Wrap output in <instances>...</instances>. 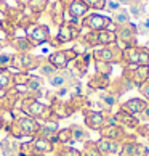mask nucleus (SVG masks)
Returning a JSON list of instances; mask_svg holds the SVG:
<instances>
[{
  "label": "nucleus",
  "instance_id": "nucleus-17",
  "mask_svg": "<svg viewBox=\"0 0 149 156\" xmlns=\"http://www.w3.org/2000/svg\"><path fill=\"white\" fill-rule=\"evenodd\" d=\"M50 84L53 85V87H61V85L66 84V76L64 74H53L50 79Z\"/></svg>",
  "mask_w": 149,
  "mask_h": 156
},
{
  "label": "nucleus",
  "instance_id": "nucleus-22",
  "mask_svg": "<svg viewBox=\"0 0 149 156\" xmlns=\"http://www.w3.org/2000/svg\"><path fill=\"white\" fill-rule=\"evenodd\" d=\"M101 100H103V103H104L106 106L111 108L114 103H116V97L111 95V94H104V95H101Z\"/></svg>",
  "mask_w": 149,
  "mask_h": 156
},
{
  "label": "nucleus",
  "instance_id": "nucleus-29",
  "mask_svg": "<svg viewBox=\"0 0 149 156\" xmlns=\"http://www.w3.org/2000/svg\"><path fill=\"white\" fill-rule=\"evenodd\" d=\"M37 148L39 150H50V145H48V143H45L43 140H40V142H37Z\"/></svg>",
  "mask_w": 149,
  "mask_h": 156
},
{
  "label": "nucleus",
  "instance_id": "nucleus-3",
  "mask_svg": "<svg viewBox=\"0 0 149 156\" xmlns=\"http://www.w3.org/2000/svg\"><path fill=\"white\" fill-rule=\"evenodd\" d=\"M112 20L109 16H103V15H98V13H91L88 16H85L82 24L85 27H88L91 31H104V29H109Z\"/></svg>",
  "mask_w": 149,
  "mask_h": 156
},
{
  "label": "nucleus",
  "instance_id": "nucleus-25",
  "mask_svg": "<svg viewBox=\"0 0 149 156\" xmlns=\"http://www.w3.org/2000/svg\"><path fill=\"white\" fill-rule=\"evenodd\" d=\"M140 27L143 29V32H144V34H149V15H144V16H143Z\"/></svg>",
  "mask_w": 149,
  "mask_h": 156
},
{
  "label": "nucleus",
  "instance_id": "nucleus-18",
  "mask_svg": "<svg viewBox=\"0 0 149 156\" xmlns=\"http://www.w3.org/2000/svg\"><path fill=\"white\" fill-rule=\"evenodd\" d=\"M87 3L88 8H95V10H103L106 8V0H83Z\"/></svg>",
  "mask_w": 149,
  "mask_h": 156
},
{
  "label": "nucleus",
  "instance_id": "nucleus-13",
  "mask_svg": "<svg viewBox=\"0 0 149 156\" xmlns=\"http://www.w3.org/2000/svg\"><path fill=\"white\" fill-rule=\"evenodd\" d=\"M116 119H117V121H122L124 126H127V127H136V126H138V119L133 118V114L125 113L124 109L116 116Z\"/></svg>",
  "mask_w": 149,
  "mask_h": 156
},
{
  "label": "nucleus",
  "instance_id": "nucleus-4",
  "mask_svg": "<svg viewBox=\"0 0 149 156\" xmlns=\"http://www.w3.org/2000/svg\"><path fill=\"white\" fill-rule=\"evenodd\" d=\"M116 36H117V40H122L127 47H133L135 37H136V26L131 24V23H128L125 26H117Z\"/></svg>",
  "mask_w": 149,
  "mask_h": 156
},
{
  "label": "nucleus",
  "instance_id": "nucleus-5",
  "mask_svg": "<svg viewBox=\"0 0 149 156\" xmlns=\"http://www.w3.org/2000/svg\"><path fill=\"white\" fill-rule=\"evenodd\" d=\"M128 74L130 76H127V77L131 80V84L141 87L143 84L149 80V66H130Z\"/></svg>",
  "mask_w": 149,
  "mask_h": 156
},
{
  "label": "nucleus",
  "instance_id": "nucleus-24",
  "mask_svg": "<svg viewBox=\"0 0 149 156\" xmlns=\"http://www.w3.org/2000/svg\"><path fill=\"white\" fill-rule=\"evenodd\" d=\"M53 73H55V66L53 65H45L40 68V74H43V76H53Z\"/></svg>",
  "mask_w": 149,
  "mask_h": 156
},
{
  "label": "nucleus",
  "instance_id": "nucleus-1",
  "mask_svg": "<svg viewBox=\"0 0 149 156\" xmlns=\"http://www.w3.org/2000/svg\"><path fill=\"white\" fill-rule=\"evenodd\" d=\"M87 42L90 45H112L117 44V36L114 29H104V31H91L87 36Z\"/></svg>",
  "mask_w": 149,
  "mask_h": 156
},
{
  "label": "nucleus",
  "instance_id": "nucleus-27",
  "mask_svg": "<svg viewBox=\"0 0 149 156\" xmlns=\"http://www.w3.org/2000/svg\"><path fill=\"white\" fill-rule=\"evenodd\" d=\"M140 92H141V94H143V95H144V97L147 98V100H149V80L141 85V87H140Z\"/></svg>",
  "mask_w": 149,
  "mask_h": 156
},
{
  "label": "nucleus",
  "instance_id": "nucleus-6",
  "mask_svg": "<svg viewBox=\"0 0 149 156\" xmlns=\"http://www.w3.org/2000/svg\"><path fill=\"white\" fill-rule=\"evenodd\" d=\"M76 53L74 51H56V53L50 55V65L55 68H66L71 58H74Z\"/></svg>",
  "mask_w": 149,
  "mask_h": 156
},
{
  "label": "nucleus",
  "instance_id": "nucleus-28",
  "mask_svg": "<svg viewBox=\"0 0 149 156\" xmlns=\"http://www.w3.org/2000/svg\"><path fill=\"white\" fill-rule=\"evenodd\" d=\"M21 126H22V129H24L26 132H31L32 130V121H22V122H21Z\"/></svg>",
  "mask_w": 149,
  "mask_h": 156
},
{
  "label": "nucleus",
  "instance_id": "nucleus-2",
  "mask_svg": "<svg viewBox=\"0 0 149 156\" xmlns=\"http://www.w3.org/2000/svg\"><path fill=\"white\" fill-rule=\"evenodd\" d=\"M122 53L124 50L117 44L106 45L100 50H95V58L103 63H114V61H122Z\"/></svg>",
  "mask_w": 149,
  "mask_h": 156
},
{
  "label": "nucleus",
  "instance_id": "nucleus-16",
  "mask_svg": "<svg viewBox=\"0 0 149 156\" xmlns=\"http://www.w3.org/2000/svg\"><path fill=\"white\" fill-rule=\"evenodd\" d=\"M138 66H149V48L140 47V61Z\"/></svg>",
  "mask_w": 149,
  "mask_h": 156
},
{
  "label": "nucleus",
  "instance_id": "nucleus-8",
  "mask_svg": "<svg viewBox=\"0 0 149 156\" xmlns=\"http://www.w3.org/2000/svg\"><path fill=\"white\" fill-rule=\"evenodd\" d=\"M146 106H147V103L144 100H141V98H131V100H128L122 106V109H124V111H128L130 114H133V116H135V114H140V113L144 111Z\"/></svg>",
  "mask_w": 149,
  "mask_h": 156
},
{
  "label": "nucleus",
  "instance_id": "nucleus-19",
  "mask_svg": "<svg viewBox=\"0 0 149 156\" xmlns=\"http://www.w3.org/2000/svg\"><path fill=\"white\" fill-rule=\"evenodd\" d=\"M27 87H29L31 90H40V87H42V80H40L39 77L32 76L27 79Z\"/></svg>",
  "mask_w": 149,
  "mask_h": 156
},
{
  "label": "nucleus",
  "instance_id": "nucleus-21",
  "mask_svg": "<svg viewBox=\"0 0 149 156\" xmlns=\"http://www.w3.org/2000/svg\"><path fill=\"white\" fill-rule=\"evenodd\" d=\"M29 111H31V114H40L43 111V105L39 101H32L31 106H29Z\"/></svg>",
  "mask_w": 149,
  "mask_h": 156
},
{
  "label": "nucleus",
  "instance_id": "nucleus-23",
  "mask_svg": "<svg viewBox=\"0 0 149 156\" xmlns=\"http://www.w3.org/2000/svg\"><path fill=\"white\" fill-rule=\"evenodd\" d=\"M143 10H144V5H143V3L131 5V13H133L136 18H138V16H143Z\"/></svg>",
  "mask_w": 149,
  "mask_h": 156
},
{
  "label": "nucleus",
  "instance_id": "nucleus-10",
  "mask_svg": "<svg viewBox=\"0 0 149 156\" xmlns=\"http://www.w3.org/2000/svg\"><path fill=\"white\" fill-rule=\"evenodd\" d=\"M48 37H50V32H48V27L47 26H37V27H34V31L31 32V39L36 44L47 42Z\"/></svg>",
  "mask_w": 149,
  "mask_h": 156
},
{
  "label": "nucleus",
  "instance_id": "nucleus-9",
  "mask_svg": "<svg viewBox=\"0 0 149 156\" xmlns=\"http://www.w3.org/2000/svg\"><path fill=\"white\" fill-rule=\"evenodd\" d=\"M88 10H90V8L87 7V3H85L83 0H72L71 5H69V15L72 16L74 20L85 16Z\"/></svg>",
  "mask_w": 149,
  "mask_h": 156
},
{
  "label": "nucleus",
  "instance_id": "nucleus-32",
  "mask_svg": "<svg viewBox=\"0 0 149 156\" xmlns=\"http://www.w3.org/2000/svg\"><path fill=\"white\" fill-rule=\"evenodd\" d=\"M5 39H7V32L0 29V40H5Z\"/></svg>",
  "mask_w": 149,
  "mask_h": 156
},
{
  "label": "nucleus",
  "instance_id": "nucleus-12",
  "mask_svg": "<svg viewBox=\"0 0 149 156\" xmlns=\"http://www.w3.org/2000/svg\"><path fill=\"white\" fill-rule=\"evenodd\" d=\"M111 20H112L114 24H117V26H125V24H128V23H130V13L127 10L120 8V10H117L116 13L112 15Z\"/></svg>",
  "mask_w": 149,
  "mask_h": 156
},
{
  "label": "nucleus",
  "instance_id": "nucleus-30",
  "mask_svg": "<svg viewBox=\"0 0 149 156\" xmlns=\"http://www.w3.org/2000/svg\"><path fill=\"white\" fill-rule=\"evenodd\" d=\"M10 60H11L10 55H0V65H7Z\"/></svg>",
  "mask_w": 149,
  "mask_h": 156
},
{
  "label": "nucleus",
  "instance_id": "nucleus-26",
  "mask_svg": "<svg viewBox=\"0 0 149 156\" xmlns=\"http://www.w3.org/2000/svg\"><path fill=\"white\" fill-rule=\"evenodd\" d=\"M106 8L112 11V13H116L117 10H120V3L117 2V0H112V2H106Z\"/></svg>",
  "mask_w": 149,
  "mask_h": 156
},
{
  "label": "nucleus",
  "instance_id": "nucleus-20",
  "mask_svg": "<svg viewBox=\"0 0 149 156\" xmlns=\"http://www.w3.org/2000/svg\"><path fill=\"white\" fill-rule=\"evenodd\" d=\"M72 135H74V138H76V140H79V142H82V140H85V138H87L85 130H83V129H79V127H74V129H72Z\"/></svg>",
  "mask_w": 149,
  "mask_h": 156
},
{
  "label": "nucleus",
  "instance_id": "nucleus-7",
  "mask_svg": "<svg viewBox=\"0 0 149 156\" xmlns=\"http://www.w3.org/2000/svg\"><path fill=\"white\" fill-rule=\"evenodd\" d=\"M96 150L103 154V156H111L114 153L119 151V143L116 140H109V138H103L96 143Z\"/></svg>",
  "mask_w": 149,
  "mask_h": 156
},
{
  "label": "nucleus",
  "instance_id": "nucleus-11",
  "mask_svg": "<svg viewBox=\"0 0 149 156\" xmlns=\"http://www.w3.org/2000/svg\"><path fill=\"white\" fill-rule=\"evenodd\" d=\"M76 36H77V29L71 24L61 26V29L58 32V39L61 40V42H69V40H72Z\"/></svg>",
  "mask_w": 149,
  "mask_h": 156
},
{
  "label": "nucleus",
  "instance_id": "nucleus-15",
  "mask_svg": "<svg viewBox=\"0 0 149 156\" xmlns=\"http://www.w3.org/2000/svg\"><path fill=\"white\" fill-rule=\"evenodd\" d=\"M103 135L104 138H109V140H117V138L122 137V130L119 129V126H109L106 129H103Z\"/></svg>",
  "mask_w": 149,
  "mask_h": 156
},
{
  "label": "nucleus",
  "instance_id": "nucleus-14",
  "mask_svg": "<svg viewBox=\"0 0 149 156\" xmlns=\"http://www.w3.org/2000/svg\"><path fill=\"white\" fill-rule=\"evenodd\" d=\"M87 122H88L90 127H93V129H100V127L104 124V114H101V113H90Z\"/></svg>",
  "mask_w": 149,
  "mask_h": 156
},
{
  "label": "nucleus",
  "instance_id": "nucleus-33",
  "mask_svg": "<svg viewBox=\"0 0 149 156\" xmlns=\"http://www.w3.org/2000/svg\"><path fill=\"white\" fill-rule=\"evenodd\" d=\"M143 113H144V116H146V118L149 119V105L146 106V109H144V111H143Z\"/></svg>",
  "mask_w": 149,
  "mask_h": 156
},
{
  "label": "nucleus",
  "instance_id": "nucleus-31",
  "mask_svg": "<svg viewBox=\"0 0 149 156\" xmlns=\"http://www.w3.org/2000/svg\"><path fill=\"white\" fill-rule=\"evenodd\" d=\"M8 82V76H7V73H0V84L5 85Z\"/></svg>",
  "mask_w": 149,
  "mask_h": 156
}]
</instances>
